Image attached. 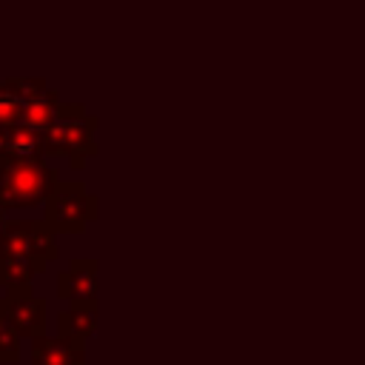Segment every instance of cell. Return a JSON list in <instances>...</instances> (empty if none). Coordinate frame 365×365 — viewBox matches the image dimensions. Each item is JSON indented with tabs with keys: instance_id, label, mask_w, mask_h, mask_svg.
Instances as JSON below:
<instances>
[{
	"instance_id": "5",
	"label": "cell",
	"mask_w": 365,
	"mask_h": 365,
	"mask_svg": "<svg viewBox=\"0 0 365 365\" xmlns=\"http://www.w3.org/2000/svg\"><path fill=\"white\" fill-rule=\"evenodd\" d=\"M100 291V259L71 257L68 268L57 274V297L68 305H91Z\"/></svg>"
},
{
	"instance_id": "11",
	"label": "cell",
	"mask_w": 365,
	"mask_h": 365,
	"mask_svg": "<svg viewBox=\"0 0 365 365\" xmlns=\"http://www.w3.org/2000/svg\"><path fill=\"white\" fill-rule=\"evenodd\" d=\"M60 108H63V100L54 88H48L43 97L31 100L26 108H23V117H20V125L26 128H34V131H46L57 117H60Z\"/></svg>"
},
{
	"instance_id": "9",
	"label": "cell",
	"mask_w": 365,
	"mask_h": 365,
	"mask_svg": "<svg viewBox=\"0 0 365 365\" xmlns=\"http://www.w3.org/2000/svg\"><path fill=\"white\" fill-rule=\"evenodd\" d=\"M97 331V302L91 305H68L57 314V336L86 345Z\"/></svg>"
},
{
	"instance_id": "1",
	"label": "cell",
	"mask_w": 365,
	"mask_h": 365,
	"mask_svg": "<svg viewBox=\"0 0 365 365\" xmlns=\"http://www.w3.org/2000/svg\"><path fill=\"white\" fill-rule=\"evenodd\" d=\"M100 117L88 114L83 103H63L60 117L43 131V157H68L71 168H86V160L97 157Z\"/></svg>"
},
{
	"instance_id": "12",
	"label": "cell",
	"mask_w": 365,
	"mask_h": 365,
	"mask_svg": "<svg viewBox=\"0 0 365 365\" xmlns=\"http://www.w3.org/2000/svg\"><path fill=\"white\" fill-rule=\"evenodd\" d=\"M20 359V334L11 325L6 299L0 297V365H11Z\"/></svg>"
},
{
	"instance_id": "8",
	"label": "cell",
	"mask_w": 365,
	"mask_h": 365,
	"mask_svg": "<svg viewBox=\"0 0 365 365\" xmlns=\"http://www.w3.org/2000/svg\"><path fill=\"white\" fill-rule=\"evenodd\" d=\"M31 365H86V345L43 334L31 339Z\"/></svg>"
},
{
	"instance_id": "14",
	"label": "cell",
	"mask_w": 365,
	"mask_h": 365,
	"mask_svg": "<svg viewBox=\"0 0 365 365\" xmlns=\"http://www.w3.org/2000/svg\"><path fill=\"white\" fill-rule=\"evenodd\" d=\"M3 225H6V211L0 208V237H3Z\"/></svg>"
},
{
	"instance_id": "3",
	"label": "cell",
	"mask_w": 365,
	"mask_h": 365,
	"mask_svg": "<svg viewBox=\"0 0 365 365\" xmlns=\"http://www.w3.org/2000/svg\"><path fill=\"white\" fill-rule=\"evenodd\" d=\"M43 208V222L54 234H83L100 217V197L88 191L80 180H68L57 185Z\"/></svg>"
},
{
	"instance_id": "13",
	"label": "cell",
	"mask_w": 365,
	"mask_h": 365,
	"mask_svg": "<svg viewBox=\"0 0 365 365\" xmlns=\"http://www.w3.org/2000/svg\"><path fill=\"white\" fill-rule=\"evenodd\" d=\"M23 100L17 97L11 77H0V125H17L23 117Z\"/></svg>"
},
{
	"instance_id": "6",
	"label": "cell",
	"mask_w": 365,
	"mask_h": 365,
	"mask_svg": "<svg viewBox=\"0 0 365 365\" xmlns=\"http://www.w3.org/2000/svg\"><path fill=\"white\" fill-rule=\"evenodd\" d=\"M6 308L20 339H37L46 334V299L31 294H6Z\"/></svg>"
},
{
	"instance_id": "4",
	"label": "cell",
	"mask_w": 365,
	"mask_h": 365,
	"mask_svg": "<svg viewBox=\"0 0 365 365\" xmlns=\"http://www.w3.org/2000/svg\"><path fill=\"white\" fill-rule=\"evenodd\" d=\"M0 254H20L40 271L60 257L57 234L43 220H6L0 237Z\"/></svg>"
},
{
	"instance_id": "2",
	"label": "cell",
	"mask_w": 365,
	"mask_h": 365,
	"mask_svg": "<svg viewBox=\"0 0 365 365\" xmlns=\"http://www.w3.org/2000/svg\"><path fill=\"white\" fill-rule=\"evenodd\" d=\"M63 182L60 168L46 160L17 163L0 160V208H37L57 191Z\"/></svg>"
},
{
	"instance_id": "10",
	"label": "cell",
	"mask_w": 365,
	"mask_h": 365,
	"mask_svg": "<svg viewBox=\"0 0 365 365\" xmlns=\"http://www.w3.org/2000/svg\"><path fill=\"white\" fill-rule=\"evenodd\" d=\"M40 268L20 254H0V288L6 294H31V279Z\"/></svg>"
},
{
	"instance_id": "7",
	"label": "cell",
	"mask_w": 365,
	"mask_h": 365,
	"mask_svg": "<svg viewBox=\"0 0 365 365\" xmlns=\"http://www.w3.org/2000/svg\"><path fill=\"white\" fill-rule=\"evenodd\" d=\"M0 160L34 163L43 160V134L26 125H0Z\"/></svg>"
}]
</instances>
